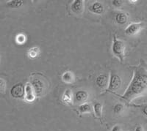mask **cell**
I'll return each mask as SVG.
<instances>
[{
  "label": "cell",
  "instance_id": "1",
  "mask_svg": "<svg viewBox=\"0 0 147 131\" xmlns=\"http://www.w3.org/2000/svg\"><path fill=\"white\" fill-rule=\"evenodd\" d=\"M147 94V68L142 64L134 69L133 78L121 98L128 102Z\"/></svg>",
  "mask_w": 147,
  "mask_h": 131
},
{
  "label": "cell",
  "instance_id": "2",
  "mask_svg": "<svg viewBox=\"0 0 147 131\" xmlns=\"http://www.w3.org/2000/svg\"><path fill=\"white\" fill-rule=\"evenodd\" d=\"M30 84L32 86L35 95L36 97H41L45 94L47 88V84L45 80L41 77L32 75L30 78Z\"/></svg>",
  "mask_w": 147,
  "mask_h": 131
},
{
  "label": "cell",
  "instance_id": "3",
  "mask_svg": "<svg viewBox=\"0 0 147 131\" xmlns=\"http://www.w3.org/2000/svg\"><path fill=\"white\" fill-rule=\"evenodd\" d=\"M125 43L124 42V40H118L115 35H114L112 51L114 56L120 59L121 62L124 61V57H125Z\"/></svg>",
  "mask_w": 147,
  "mask_h": 131
},
{
  "label": "cell",
  "instance_id": "4",
  "mask_svg": "<svg viewBox=\"0 0 147 131\" xmlns=\"http://www.w3.org/2000/svg\"><path fill=\"white\" fill-rule=\"evenodd\" d=\"M121 85V78L117 74H111L110 78V84L107 89L108 91H116L119 90Z\"/></svg>",
  "mask_w": 147,
  "mask_h": 131
},
{
  "label": "cell",
  "instance_id": "5",
  "mask_svg": "<svg viewBox=\"0 0 147 131\" xmlns=\"http://www.w3.org/2000/svg\"><path fill=\"white\" fill-rule=\"evenodd\" d=\"M10 95L14 98H22L25 95V89L22 84L14 85L10 90Z\"/></svg>",
  "mask_w": 147,
  "mask_h": 131
},
{
  "label": "cell",
  "instance_id": "6",
  "mask_svg": "<svg viewBox=\"0 0 147 131\" xmlns=\"http://www.w3.org/2000/svg\"><path fill=\"white\" fill-rule=\"evenodd\" d=\"M144 27V23H131L125 29V33L127 35H137L140 31Z\"/></svg>",
  "mask_w": 147,
  "mask_h": 131
},
{
  "label": "cell",
  "instance_id": "7",
  "mask_svg": "<svg viewBox=\"0 0 147 131\" xmlns=\"http://www.w3.org/2000/svg\"><path fill=\"white\" fill-rule=\"evenodd\" d=\"M84 1L82 0H75L71 5V10L72 11L76 13L77 15H80L84 11Z\"/></svg>",
  "mask_w": 147,
  "mask_h": 131
},
{
  "label": "cell",
  "instance_id": "8",
  "mask_svg": "<svg viewBox=\"0 0 147 131\" xmlns=\"http://www.w3.org/2000/svg\"><path fill=\"white\" fill-rule=\"evenodd\" d=\"M88 98V94L87 92L80 90L75 93L74 99V103L84 104V103L87 101Z\"/></svg>",
  "mask_w": 147,
  "mask_h": 131
},
{
  "label": "cell",
  "instance_id": "9",
  "mask_svg": "<svg viewBox=\"0 0 147 131\" xmlns=\"http://www.w3.org/2000/svg\"><path fill=\"white\" fill-rule=\"evenodd\" d=\"M109 82V78L108 76L106 74H101L99 75V76L96 78V84L99 88H101L102 90L106 88Z\"/></svg>",
  "mask_w": 147,
  "mask_h": 131
},
{
  "label": "cell",
  "instance_id": "10",
  "mask_svg": "<svg viewBox=\"0 0 147 131\" xmlns=\"http://www.w3.org/2000/svg\"><path fill=\"white\" fill-rule=\"evenodd\" d=\"M25 99L28 102H32L35 100V95L32 87L30 83L27 84L25 86Z\"/></svg>",
  "mask_w": 147,
  "mask_h": 131
},
{
  "label": "cell",
  "instance_id": "11",
  "mask_svg": "<svg viewBox=\"0 0 147 131\" xmlns=\"http://www.w3.org/2000/svg\"><path fill=\"white\" fill-rule=\"evenodd\" d=\"M89 10L91 11L92 13H94L100 15L104 12V7L100 2H96L90 5V7H89Z\"/></svg>",
  "mask_w": 147,
  "mask_h": 131
},
{
  "label": "cell",
  "instance_id": "12",
  "mask_svg": "<svg viewBox=\"0 0 147 131\" xmlns=\"http://www.w3.org/2000/svg\"><path fill=\"white\" fill-rule=\"evenodd\" d=\"M62 80L66 84H71L74 81V76L71 72H65L62 75Z\"/></svg>",
  "mask_w": 147,
  "mask_h": 131
},
{
  "label": "cell",
  "instance_id": "13",
  "mask_svg": "<svg viewBox=\"0 0 147 131\" xmlns=\"http://www.w3.org/2000/svg\"><path fill=\"white\" fill-rule=\"evenodd\" d=\"M127 19H128V16L126 13H122V12H119V13L116 14L115 15V21L119 24H124L127 23Z\"/></svg>",
  "mask_w": 147,
  "mask_h": 131
},
{
  "label": "cell",
  "instance_id": "14",
  "mask_svg": "<svg viewBox=\"0 0 147 131\" xmlns=\"http://www.w3.org/2000/svg\"><path fill=\"white\" fill-rule=\"evenodd\" d=\"M94 111L96 116L101 120L102 116V105L100 103H96L94 106Z\"/></svg>",
  "mask_w": 147,
  "mask_h": 131
},
{
  "label": "cell",
  "instance_id": "15",
  "mask_svg": "<svg viewBox=\"0 0 147 131\" xmlns=\"http://www.w3.org/2000/svg\"><path fill=\"white\" fill-rule=\"evenodd\" d=\"M63 101L65 103H70L72 101V92L71 90L68 89L64 92L63 95Z\"/></svg>",
  "mask_w": 147,
  "mask_h": 131
},
{
  "label": "cell",
  "instance_id": "16",
  "mask_svg": "<svg viewBox=\"0 0 147 131\" xmlns=\"http://www.w3.org/2000/svg\"><path fill=\"white\" fill-rule=\"evenodd\" d=\"M78 110L81 114L90 113L92 111V108L90 105L88 104V103H84L78 107Z\"/></svg>",
  "mask_w": 147,
  "mask_h": 131
},
{
  "label": "cell",
  "instance_id": "17",
  "mask_svg": "<svg viewBox=\"0 0 147 131\" xmlns=\"http://www.w3.org/2000/svg\"><path fill=\"white\" fill-rule=\"evenodd\" d=\"M40 53V49L38 47H33V48H30V51H29V56L31 58H35L37 57L39 55Z\"/></svg>",
  "mask_w": 147,
  "mask_h": 131
},
{
  "label": "cell",
  "instance_id": "18",
  "mask_svg": "<svg viewBox=\"0 0 147 131\" xmlns=\"http://www.w3.org/2000/svg\"><path fill=\"white\" fill-rule=\"evenodd\" d=\"M23 2L22 1H19V0H13V1H10L7 2V6L11 8H17L19 7L21 5H22Z\"/></svg>",
  "mask_w": 147,
  "mask_h": 131
},
{
  "label": "cell",
  "instance_id": "19",
  "mask_svg": "<svg viewBox=\"0 0 147 131\" xmlns=\"http://www.w3.org/2000/svg\"><path fill=\"white\" fill-rule=\"evenodd\" d=\"M124 109V106L121 103H117L115 105V106L113 108V112L115 114H119L121 113V111Z\"/></svg>",
  "mask_w": 147,
  "mask_h": 131
},
{
  "label": "cell",
  "instance_id": "20",
  "mask_svg": "<svg viewBox=\"0 0 147 131\" xmlns=\"http://www.w3.org/2000/svg\"><path fill=\"white\" fill-rule=\"evenodd\" d=\"M5 90H6V82L2 78H0V93H4Z\"/></svg>",
  "mask_w": 147,
  "mask_h": 131
},
{
  "label": "cell",
  "instance_id": "21",
  "mask_svg": "<svg viewBox=\"0 0 147 131\" xmlns=\"http://www.w3.org/2000/svg\"><path fill=\"white\" fill-rule=\"evenodd\" d=\"M16 41L18 42V43L22 44V43H24L26 41V37L24 35H22V34H20V35H18V36L16 37Z\"/></svg>",
  "mask_w": 147,
  "mask_h": 131
},
{
  "label": "cell",
  "instance_id": "22",
  "mask_svg": "<svg viewBox=\"0 0 147 131\" xmlns=\"http://www.w3.org/2000/svg\"><path fill=\"white\" fill-rule=\"evenodd\" d=\"M113 5H115V7H120L121 5V1H119V0H114L113 1Z\"/></svg>",
  "mask_w": 147,
  "mask_h": 131
},
{
  "label": "cell",
  "instance_id": "23",
  "mask_svg": "<svg viewBox=\"0 0 147 131\" xmlns=\"http://www.w3.org/2000/svg\"><path fill=\"white\" fill-rule=\"evenodd\" d=\"M111 131H121V127L119 125H115L112 128Z\"/></svg>",
  "mask_w": 147,
  "mask_h": 131
},
{
  "label": "cell",
  "instance_id": "24",
  "mask_svg": "<svg viewBox=\"0 0 147 131\" xmlns=\"http://www.w3.org/2000/svg\"><path fill=\"white\" fill-rule=\"evenodd\" d=\"M135 131H144V129H143L142 126H140V125H138V126L136 127V130Z\"/></svg>",
  "mask_w": 147,
  "mask_h": 131
},
{
  "label": "cell",
  "instance_id": "25",
  "mask_svg": "<svg viewBox=\"0 0 147 131\" xmlns=\"http://www.w3.org/2000/svg\"><path fill=\"white\" fill-rule=\"evenodd\" d=\"M143 113H144L146 116H147V105L145 106L144 107V108H143Z\"/></svg>",
  "mask_w": 147,
  "mask_h": 131
}]
</instances>
